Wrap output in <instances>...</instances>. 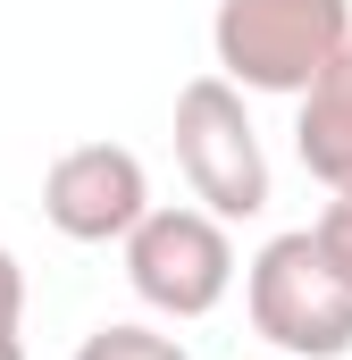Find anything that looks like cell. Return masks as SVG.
I'll list each match as a JSON object with an SVG mask.
<instances>
[{
	"instance_id": "obj_2",
	"label": "cell",
	"mask_w": 352,
	"mask_h": 360,
	"mask_svg": "<svg viewBox=\"0 0 352 360\" xmlns=\"http://www.w3.org/2000/svg\"><path fill=\"white\" fill-rule=\"evenodd\" d=\"M244 302H252V327L285 360H344L352 352V293L319 260L310 226L260 243V260L244 269Z\"/></svg>"
},
{
	"instance_id": "obj_1",
	"label": "cell",
	"mask_w": 352,
	"mask_h": 360,
	"mask_svg": "<svg viewBox=\"0 0 352 360\" xmlns=\"http://www.w3.org/2000/svg\"><path fill=\"white\" fill-rule=\"evenodd\" d=\"M352 34V0H218L210 42L235 92H302Z\"/></svg>"
},
{
	"instance_id": "obj_4",
	"label": "cell",
	"mask_w": 352,
	"mask_h": 360,
	"mask_svg": "<svg viewBox=\"0 0 352 360\" xmlns=\"http://www.w3.org/2000/svg\"><path fill=\"white\" fill-rule=\"evenodd\" d=\"M126 285L160 310V319H210L235 285V243L227 218L210 210H143L126 226Z\"/></svg>"
},
{
	"instance_id": "obj_6",
	"label": "cell",
	"mask_w": 352,
	"mask_h": 360,
	"mask_svg": "<svg viewBox=\"0 0 352 360\" xmlns=\"http://www.w3.org/2000/svg\"><path fill=\"white\" fill-rule=\"evenodd\" d=\"M294 101H302V117H294V151H302V168L327 184V193H352V68L327 59Z\"/></svg>"
},
{
	"instance_id": "obj_3",
	"label": "cell",
	"mask_w": 352,
	"mask_h": 360,
	"mask_svg": "<svg viewBox=\"0 0 352 360\" xmlns=\"http://www.w3.org/2000/svg\"><path fill=\"white\" fill-rule=\"evenodd\" d=\"M176 168L210 218H260L268 210V151L244 92L227 76H193L176 92Z\"/></svg>"
},
{
	"instance_id": "obj_7",
	"label": "cell",
	"mask_w": 352,
	"mask_h": 360,
	"mask_svg": "<svg viewBox=\"0 0 352 360\" xmlns=\"http://www.w3.org/2000/svg\"><path fill=\"white\" fill-rule=\"evenodd\" d=\"M76 360H193V352L176 335H160V327H92L76 344Z\"/></svg>"
},
{
	"instance_id": "obj_11",
	"label": "cell",
	"mask_w": 352,
	"mask_h": 360,
	"mask_svg": "<svg viewBox=\"0 0 352 360\" xmlns=\"http://www.w3.org/2000/svg\"><path fill=\"white\" fill-rule=\"evenodd\" d=\"M336 59H344V68H352V34H344V51H336Z\"/></svg>"
},
{
	"instance_id": "obj_8",
	"label": "cell",
	"mask_w": 352,
	"mask_h": 360,
	"mask_svg": "<svg viewBox=\"0 0 352 360\" xmlns=\"http://www.w3.org/2000/svg\"><path fill=\"white\" fill-rule=\"evenodd\" d=\"M310 243H319V260L344 276V293H352V193H336L327 210H319V226H310Z\"/></svg>"
},
{
	"instance_id": "obj_5",
	"label": "cell",
	"mask_w": 352,
	"mask_h": 360,
	"mask_svg": "<svg viewBox=\"0 0 352 360\" xmlns=\"http://www.w3.org/2000/svg\"><path fill=\"white\" fill-rule=\"evenodd\" d=\"M151 210V176L126 143H76L42 176V218L68 243H126V226Z\"/></svg>"
},
{
	"instance_id": "obj_9",
	"label": "cell",
	"mask_w": 352,
	"mask_h": 360,
	"mask_svg": "<svg viewBox=\"0 0 352 360\" xmlns=\"http://www.w3.org/2000/svg\"><path fill=\"white\" fill-rule=\"evenodd\" d=\"M17 319H25V269H17V252L0 243V335H17Z\"/></svg>"
},
{
	"instance_id": "obj_10",
	"label": "cell",
	"mask_w": 352,
	"mask_h": 360,
	"mask_svg": "<svg viewBox=\"0 0 352 360\" xmlns=\"http://www.w3.org/2000/svg\"><path fill=\"white\" fill-rule=\"evenodd\" d=\"M0 360H25V344H17V335H0Z\"/></svg>"
}]
</instances>
